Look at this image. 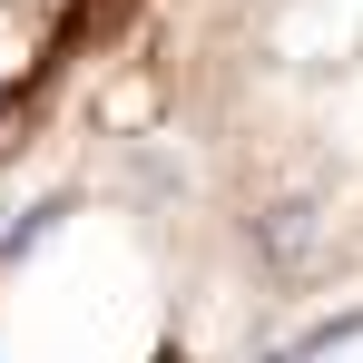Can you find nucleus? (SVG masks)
<instances>
[{
    "label": "nucleus",
    "instance_id": "f257e3e1",
    "mask_svg": "<svg viewBox=\"0 0 363 363\" xmlns=\"http://www.w3.org/2000/svg\"><path fill=\"white\" fill-rule=\"evenodd\" d=\"M99 20H108V0H0V157Z\"/></svg>",
    "mask_w": 363,
    "mask_h": 363
}]
</instances>
